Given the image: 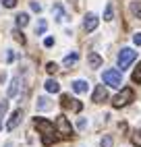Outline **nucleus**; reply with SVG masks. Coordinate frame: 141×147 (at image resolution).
Segmentation results:
<instances>
[{"mask_svg":"<svg viewBox=\"0 0 141 147\" xmlns=\"http://www.w3.org/2000/svg\"><path fill=\"white\" fill-rule=\"evenodd\" d=\"M33 124H35V129L42 133V143L46 147H50L54 143V124L50 120H46V118H35Z\"/></svg>","mask_w":141,"mask_h":147,"instance_id":"obj_1","label":"nucleus"},{"mask_svg":"<svg viewBox=\"0 0 141 147\" xmlns=\"http://www.w3.org/2000/svg\"><path fill=\"white\" fill-rule=\"evenodd\" d=\"M123 71H116V68H108V71H104L102 79L106 85L114 87V89H120V85H123V75H120Z\"/></svg>","mask_w":141,"mask_h":147,"instance_id":"obj_2","label":"nucleus"},{"mask_svg":"<svg viewBox=\"0 0 141 147\" xmlns=\"http://www.w3.org/2000/svg\"><path fill=\"white\" fill-rule=\"evenodd\" d=\"M56 131L62 139H70V137H73V126H70V122L66 120L64 114H60L56 118Z\"/></svg>","mask_w":141,"mask_h":147,"instance_id":"obj_3","label":"nucleus"},{"mask_svg":"<svg viewBox=\"0 0 141 147\" xmlns=\"http://www.w3.org/2000/svg\"><path fill=\"white\" fill-rule=\"evenodd\" d=\"M133 89H131V87H125V89H120V93L114 97L112 100V106L114 108H123V106H127L129 102H133Z\"/></svg>","mask_w":141,"mask_h":147,"instance_id":"obj_4","label":"nucleus"},{"mask_svg":"<svg viewBox=\"0 0 141 147\" xmlns=\"http://www.w3.org/2000/svg\"><path fill=\"white\" fill-rule=\"evenodd\" d=\"M137 58V52L135 50H131V48H123L118 54V66H120V71H125V68L131 64Z\"/></svg>","mask_w":141,"mask_h":147,"instance_id":"obj_5","label":"nucleus"},{"mask_svg":"<svg viewBox=\"0 0 141 147\" xmlns=\"http://www.w3.org/2000/svg\"><path fill=\"white\" fill-rule=\"evenodd\" d=\"M60 106L62 108H73L75 112H81V108H83V104L79 100H70V95H66V93L60 97Z\"/></svg>","mask_w":141,"mask_h":147,"instance_id":"obj_6","label":"nucleus"},{"mask_svg":"<svg viewBox=\"0 0 141 147\" xmlns=\"http://www.w3.org/2000/svg\"><path fill=\"white\" fill-rule=\"evenodd\" d=\"M96 27H98V17L94 13H89L85 17V21H83V29H85V31H94Z\"/></svg>","mask_w":141,"mask_h":147,"instance_id":"obj_7","label":"nucleus"},{"mask_svg":"<svg viewBox=\"0 0 141 147\" xmlns=\"http://www.w3.org/2000/svg\"><path fill=\"white\" fill-rule=\"evenodd\" d=\"M106 97H108V91L104 89V85H98L96 91H94V95H92V100H94L96 104H100V102H104Z\"/></svg>","mask_w":141,"mask_h":147,"instance_id":"obj_8","label":"nucleus"},{"mask_svg":"<svg viewBox=\"0 0 141 147\" xmlns=\"http://www.w3.org/2000/svg\"><path fill=\"white\" fill-rule=\"evenodd\" d=\"M21 116H23V114H21V110H15V112H13V116H11V120L6 122V131H15V126L21 122Z\"/></svg>","mask_w":141,"mask_h":147,"instance_id":"obj_9","label":"nucleus"},{"mask_svg":"<svg viewBox=\"0 0 141 147\" xmlns=\"http://www.w3.org/2000/svg\"><path fill=\"white\" fill-rule=\"evenodd\" d=\"M87 64H89V68H100V66H102V56L96 54V52H92V54L87 56Z\"/></svg>","mask_w":141,"mask_h":147,"instance_id":"obj_10","label":"nucleus"},{"mask_svg":"<svg viewBox=\"0 0 141 147\" xmlns=\"http://www.w3.org/2000/svg\"><path fill=\"white\" fill-rule=\"evenodd\" d=\"M87 89H89L87 81H81V79H79V81H73V91H75V93H85Z\"/></svg>","mask_w":141,"mask_h":147,"instance_id":"obj_11","label":"nucleus"},{"mask_svg":"<svg viewBox=\"0 0 141 147\" xmlns=\"http://www.w3.org/2000/svg\"><path fill=\"white\" fill-rule=\"evenodd\" d=\"M46 91H50V93H58V91H60V83L54 81V79H48V81H46Z\"/></svg>","mask_w":141,"mask_h":147,"instance_id":"obj_12","label":"nucleus"},{"mask_svg":"<svg viewBox=\"0 0 141 147\" xmlns=\"http://www.w3.org/2000/svg\"><path fill=\"white\" fill-rule=\"evenodd\" d=\"M52 13H54V17H56V21H64V11H62V4H54V8H52Z\"/></svg>","mask_w":141,"mask_h":147,"instance_id":"obj_13","label":"nucleus"},{"mask_svg":"<svg viewBox=\"0 0 141 147\" xmlns=\"http://www.w3.org/2000/svg\"><path fill=\"white\" fill-rule=\"evenodd\" d=\"M77 60H79V54L77 52H70V54L64 56V66H73Z\"/></svg>","mask_w":141,"mask_h":147,"instance_id":"obj_14","label":"nucleus"},{"mask_svg":"<svg viewBox=\"0 0 141 147\" xmlns=\"http://www.w3.org/2000/svg\"><path fill=\"white\" fill-rule=\"evenodd\" d=\"M15 23H17V27H25V25L29 23V17H27L25 13H21V15H17V19H15Z\"/></svg>","mask_w":141,"mask_h":147,"instance_id":"obj_15","label":"nucleus"},{"mask_svg":"<svg viewBox=\"0 0 141 147\" xmlns=\"http://www.w3.org/2000/svg\"><path fill=\"white\" fill-rule=\"evenodd\" d=\"M131 79H133V83H137V85H141V62L137 64V68L133 71V75H131Z\"/></svg>","mask_w":141,"mask_h":147,"instance_id":"obj_16","label":"nucleus"},{"mask_svg":"<svg viewBox=\"0 0 141 147\" xmlns=\"http://www.w3.org/2000/svg\"><path fill=\"white\" fill-rule=\"evenodd\" d=\"M112 15H114V8H112V4H106V11H104V19L106 21H112Z\"/></svg>","mask_w":141,"mask_h":147,"instance_id":"obj_17","label":"nucleus"},{"mask_svg":"<svg viewBox=\"0 0 141 147\" xmlns=\"http://www.w3.org/2000/svg\"><path fill=\"white\" fill-rule=\"evenodd\" d=\"M131 11H133V15H137L141 19V2H139V0H135V2L131 4Z\"/></svg>","mask_w":141,"mask_h":147,"instance_id":"obj_18","label":"nucleus"},{"mask_svg":"<svg viewBox=\"0 0 141 147\" xmlns=\"http://www.w3.org/2000/svg\"><path fill=\"white\" fill-rule=\"evenodd\" d=\"M50 104H48V97H39L37 100V110H48Z\"/></svg>","mask_w":141,"mask_h":147,"instance_id":"obj_19","label":"nucleus"},{"mask_svg":"<svg viewBox=\"0 0 141 147\" xmlns=\"http://www.w3.org/2000/svg\"><path fill=\"white\" fill-rule=\"evenodd\" d=\"M17 85H19V79L15 77V79H13V83H11V87H8V97H13V95L17 93Z\"/></svg>","mask_w":141,"mask_h":147,"instance_id":"obj_20","label":"nucleus"},{"mask_svg":"<svg viewBox=\"0 0 141 147\" xmlns=\"http://www.w3.org/2000/svg\"><path fill=\"white\" fill-rule=\"evenodd\" d=\"M131 141H133V145L141 147V131H135V133H133V137H131Z\"/></svg>","mask_w":141,"mask_h":147,"instance_id":"obj_21","label":"nucleus"},{"mask_svg":"<svg viewBox=\"0 0 141 147\" xmlns=\"http://www.w3.org/2000/svg\"><path fill=\"white\" fill-rule=\"evenodd\" d=\"M46 27H48V23H46L44 19H42V21L37 23V27H35V33H37V35H42V33L46 31Z\"/></svg>","mask_w":141,"mask_h":147,"instance_id":"obj_22","label":"nucleus"},{"mask_svg":"<svg viewBox=\"0 0 141 147\" xmlns=\"http://www.w3.org/2000/svg\"><path fill=\"white\" fill-rule=\"evenodd\" d=\"M46 71H48L50 75H54V73L58 71V64H56V62H48V64H46Z\"/></svg>","mask_w":141,"mask_h":147,"instance_id":"obj_23","label":"nucleus"},{"mask_svg":"<svg viewBox=\"0 0 141 147\" xmlns=\"http://www.w3.org/2000/svg\"><path fill=\"white\" fill-rule=\"evenodd\" d=\"M100 145H102V147H112V137H104V139H102V143H100Z\"/></svg>","mask_w":141,"mask_h":147,"instance_id":"obj_24","label":"nucleus"},{"mask_svg":"<svg viewBox=\"0 0 141 147\" xmlns=\"http://www.w3.org/2000/svg\"><path fill=\"white\" fill-rule=\"evenodd\" d=\"M2 4H4L6 8H15V6H17V0H2Z\"/></svg>","mask_w":141,"mask_h":147,"instance_id":"obj_25","label":"nucleus"},{"mask_svg":"<svg viewBox=\"0 0 141 147\" xmlns=\"http://www.w3.org/2000/svg\"><path fill=\"white\" fill-rule=\"evenodd\" d=\"M31 11H35V13H42V4H39V2H31Z\"/></svg>","mask_w":141,"mask_h":147,"instance_id":"obj_26","label":"nucleus"},{"mask_svg":"<svg viewBox=\"0 0 141 147\" xmlns=\"http://www.w3.org/2000/svg\"><path fill=\"white\" fill-rule=\"evenodd\" d=\"M13 35H15V40H17V42H21V44H25V37H23V33H19V31H15Z\"/></svg>","mask_w":141,"mask_h":147,"instance_id":"obj_27","label":"nucleus"},{"mask_svg":"<svg viewBox=\"0 0 141 147\" xmlns=\"http://www.w3.org/2000/svg\"><path fill=\"white\" fill-rule=\"evenodd\" d=\"M133 44L135 46H141V33H135L133 35Z\"/></svg>","mask_w":141,"mask_h":147,"instance_id":"obj_28","label":"nucleus"},{"mask_svg":"<svg viewBox=\"0 0 141 147\" xmlns=\"http://www.w3.org/2000/svg\"><path fill=\"white\" fill-rule=\"evenodd\" d=\"M44 46H46V48L54 46V37H46V40H44Z\"/></svg>","mask_w":141,"mask_h":147,"instance_id":"obj_29","label":"nucleus"},{"mask_svg":"<svg viewBox=\"0 0 141 147\" xmlns=\"http://www.w3.org/2000/svg\"><path fill=\"white\" fill-rule=\"evenodd\" d=\"M13 60H15V52L8 50V54H6V62H13Z\"/></svg>","mask_w":141,"mask_h":147,"instance_id":"obj_30","label":"nucleus"},{"mask_svg":"<svg viewBox=\"0 0 141 147\" xmlns=\"http://www.w3.org/2000/svg\"><path fill=\"white\" fill-rule=\"evenodd\" d=\"M6 108H8V104H6V102L0 104V114H2V116H4V112H6Z\"/></svg>","mask_w":141,"mask_h":147,"instance_id":"obj_31","label":"nucleus"},{"mask_svg":"<svg viewBox=\"0 0 141 147\" xmlns=\"http://www.w3.org/2000/svg\"><path fill=\"white\" fill-rule=\"evenodd\" d=\"M77 126H79V129H85V126H87V120H85V118H81V120L77 122Z\"/></svg>","mask_w":141,"mask_h":147,"instance_id":"obj_32","label":"nucleus"},{"mask_svg":"<svg viewBox=\"0 0 141 147\" xmlns=\"http://www.w3.org/2000/svg\"><path fill=\"white\" fill-rule=\"evenodd\" d=\"M0 126H2V122H0Z\"/></svg>","mask_w":141,"mask_h":147,"instance_id":"obj_33","label":"nucleus"}]
</instances>
